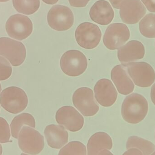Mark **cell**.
<instances>
[{"instance_id": "15", "label": "cell", "mask_w": 155, "mask_h": 155, "mask_svg": "<svg viewBox=\"0 0 155 155\" xmlns=\"http://www.w3.org/2000/svg\"><path fill=\"white\" fill-rule=\"evenodd\" d=\"M112 147L113 141L110 136L104 132H98L92 135L88 140L87 154H113L109 151Z\"/></svg>"}, {"instance_id": "22", "label": "cell", "mask_w": 155, "mask_h": 155, "mask_svg": "<svg viewBox=\"0 0 155 155\" xmlns=\"http://www.w3.org/2000/svg\"><path fill=\"white\" fill-rule=\"evenodd\" d=\"M12 2L18 12L26 15L35 13L40 6V0H12Z\"/></svg>"}, {"instance_id": "21", "label": "cell", "mask_w": 155, "mask_h": 155, "mask_svg": "<svg viewBox=\"0 0 155 155\" xmlns=\"http://www.w3.org/2000/svg\"><path fill=\"white\" fill-rule=\"evenodd\" d=\"M126 148L127 149L137 148L143 153V155H146L153 154L155 150V146L153 143L136 136L129 137L127 142Z\"/></svg>"}, {"instance_id": "25", "label": "cell", "mask_w": 155, "mask_h": 155, "mask_svg": "<svg viewBox=\"0 0 155 155\" xmlns=\"http://www.w3.org/2000/svg\"><path fill=\"white\" fill-rule=\"evenodd\" d=\"M12 72V68L9 62L3 56H0V81L8 79Z\"/></svg>"}, {"instance_id": "6", "label": "cell", "mask_w": 155, "mask_h": 155, "mask_svg": "<svg viewBox=\"0 0 155 155\" xmlns=\"http://www.w3.org/2000/svg\"><path fill=\"white\" fill-rule=\"evenodd\" d=\"M0 55L7 59L13 66H18L25 60L26 49L21 42L8 37H1Z\"/></svg>"}, {"instance_id": "30", "label": "cell", "mask_w": 155, "mask_h": 155, "mask_svg": "<svg viewBox=\"0 0 155 155\" xmlns=\"http://www.w3.org/2000/svg\"><path fill=\"white\" fill-rule=\"evenodd\" d=\"M111 4L116 9H120L122 3L124 0H109Z\"/></svg>"}, {"instance_id": "24", "label": "cell", "mask_w": 155, "mask_h": 155, "mask_svg": "<svg viewBox=\"0 0 155 155\" xmlns=\"http://www.w3.org/2000/svg\"><path fill=\"white\" fill-rule=\"evenodd\" d=\"M87 154L86 148L84 145L78 141L70 142L64 147L59 153V155Z\"/></svg>"}, {"instance_id": "23", "label": "cell", "mask_w": 155, "mask_h": 155, "mask_svg": "<svg viewBox=\"0 0 155 155\" xmlns=\"http://www.w3.org/2000/svg\"><path fill=\"white\" fill-rule=\"evenodd\" d=\"M140 32L147 38H155V14L147 15L139 23Z\"/></svg>"}, {"instance_id": "33", "label": "cell", "mask_w": 155, "mask_h": 155, "mask_svg": "<svg viewBox=\"0 0 155 155\" xmlns=\"http://www.w3.org/2000/svg\"><path fill=\"white\" fill-rule=\"evenodd\" d=\"M2 147L1 144H0V155H2Z\"/></svg>"}, {"instance_id": "27", "label": "cell", "mask_w": 155, "mask_h": 155, "mask_svg": "<svg viewBox=\"0 0 155 155\" xmlns=\"http://www.w3.org/2000/svg\"><path fill=\"white\" fill-rule=\"evenodd\" d=\"M90 0H69L70 5L73 7H85Z\"/></svg>"}, {"instance_id": "26", "label": "cell", "mask_w": 155, "mask_h": 155, "mask_svg": "<svg viewBox=\"0 0 155 155\" xmlns=\"http://www.w3.org/2000/svg\"><path fill=\"white\" fill-rule=\"evenodd\" d=\"M11 137L10 126L7 121L0 117V143H5L10 142Z\"/></svg>"}, {"instance_id": "32", "label": "cell", "mask_w": 155, "mask_h": 155, "mask_svg": "<svg viewBox=\"0 0 155 155\" xmlns=\"http://www.w3.org/2000/svg\"><path fill=\"white\" fill-rule=\"evenodd\" d=\"M43 2L48 5H53L56 4L59 0H42Z\"/></svg>"}, {"instance_id": "3", "label": "cell", "mask_w": 155, "mask_h": 155, "mask_svg": "<svg viewBox=\"0 0 155 155\" xmlns=\"http://www.w3.org/2000/svg\"><path fill=\"white\" fill-rule=\"evenodd\" d=\"M18 145L22 151L30 155H37L44 149V137L31 126H24L18 135Z\"/></svg>"}, {"instance_id": "7", "label": "cell", "mask_w": 155, "mask_h": 155, "mask_svg": "<svg viewBox=\"0 0 155 155\" xmlns=\"http://www.w3.org/2000/svg\"><path fill=\"white\" fill-rule=\"evenodd\" d=\"M47 22L50 27L55 31H67L73 25L74 16L69 7L57 5L48 12Z\"/></svg>"}, {"instance_id": "2", "label": "cell", "mask_w": 155, "mask_h": 155, "mask_svg": "<svg viewBox=\"0 0 155 155\" xmlns=\"http://www.w3.org/2000/svg\"><path fill=\"white\" fill-rule=\"evenodd\" d=\"M28 103L26 93L21 88L16 86L5 88L0 95V104L2 107L14 114L23 111L27 107Z\"/></svg>"}, {"instance_id": "18", "label": "cell", "mask_w": 155, "mask_h": 155, "mask_svg": "<svg viewBox=\"0 0 155 155\" xmlns=\"http://www.w3.org/2000/svg\"><path fill=\"white\" fill-rule=\"evenodd\" d=\"M89 16L95 22L101 25H106L113 21L114 13L108 2L105 0H99L91 7Z\"/></svg>"}, {"instance_id": "29", "label": "cell", "mask_w": 155, "mask_h": 155, "mask_svg": "<svg viewBox=\"0 0 155 155\" xmlns=\"http://www.w3.org/2000/svg\"><path fill=\"white\" fill-rule=\"evenodd\" d=\"M127 150L124 155H143V153L137 148H131Z\"/></svg>"}, {"instance_id": "36", "label": "cell", "mask_w": 155, "mask_h": 155, "mask_svg": "<svg viewBox=\"0 0 155 155\" xmlns=\"http://www.w3.org/2000/svg\"><path fill=\"white\" fill-rule=\"evenodd\" d=\"M153 154H155V152L154 153H153Z\"/></svg>"}, {"instance_id": "9", "label": "cell", "mask_w": 155, "mask_h": 155, "mask_svg": "<svg viewBox=\"0 0 155 155\" xmlns=\"http://www.w3.org/2000/svg\"><path fill=\"white\" fill-rule=\"evenodd\" d=\"M75 39L82 48L92 49L98 45L102 37L98 26L90 22H84L78 26L75 32Z\"/></svg>"}, {"instance_id": "1", "label": "cell", "mask_w": 155, "mask_h": 155, "mask_svg": "<svg viewBox=\"0 0 155 155\" xmlns=\"http://www.w3.org/2000/svg\"><path fill=\"white\" fill-rule=\"evenodd\" d=\"M148 110V103L146 98L139 94L133 93L125 98L121 112L126 122L137 124L144 119Z\"/></svg>"}, {"instance_id": "17", "label": "cell", "mask_w": 155, "mask_h": 155, "mask_svg": "<svg viewBox=\"0 0 155 155\" xmlns=\"http://www.w3.org/2000/svg\"><path fill=\"white\" fill-rule=\"evenodd\" d=\"M145 52L143 45L139 41L133 40L118 49L117 56L120 62L127 63L143 58Z\"/></svg>"}, {"instance_id": "8", "label": "cell", "mask_w": 155, "mask_h": 155, "mask_svg": "<svg viewBox=\"0 0 155 155\" xmlns=\"http://www.w3.org/2000/svg\"><path fill=\"white\" fill-rule=\"evenodd\" d=\"M5 29L9 36L22 41L32 32L33 24L27 16L16 14L9 17L5 24Z\"/></svg>"}, {"instance_id": "35", "label": "cell", "mask_w": 155, "mask_h": 155, "mask_svg": "<svg viewBox=\"0 0 155 155\" xmlns=\"http://www.w3.org/2000/svg\"><path fill=\"white\" fill-rule=\"evenodd\" d=\"M1 91H2V86H1V84L0 83V93H1Z\"/></svg>"}, {"instance_id": "14", "label": "cell", "mask_w": 155, "mask_h": 155, "mask_svg": "<svg viewBox=\"0 0 155 155\" xmlns=\"http://www.w3.org/2000/svg\"><path fill=\"white\" fill-rule=\"evenodd\" d=\"M146 13V9L140 0H124L120 7V17L127 24L137 23Z\"/></svg>"}, {"instance_id": "12", "label": "cell", "mask_w": 155, "mask_h": 155, "mask_svg": "<svg viewBox=\"0 0 155 155\" xmlns=\"http://www.w3.org/2000/svg\"><path fill=\"white\" fill-rule=\"evenodd\" d=\"M56 122L67 130L76 132L82 129L84 118L78 111L71 106H64L60 108L55 115Z\"/></svg>"}, {"instance_id": "34", "label": "cell", "mask_w": 155, "mask_h": 155, "mask_svg": "<svg viewBox=\"0 0 155 155\" xmlns=\"http://www.w3.org/2000/svg\"><path fill=\"white\" fill-rule=\"evenodd\" d=\"M10 0H0V2H8Z\"/></svg>"}, {"instance_id": "4", "label": "cell", "mask_w": 155, "mask_h": 155, "mask_svg": "<svg viewBox=\"0 0 155 155\" xmlns=\"http://www.w3.org/2000/svg\"><path fill=\"white\" fill-rule=\"evenodd\" d=\"M61 69L68 76H79L86 70L87 61L80 51L71 50L63 54L60 61Z\"/></svg>"}, {"instance_id": "13", "label": "cell", "mask_w": 155, "mask_h": 155, "mask_svg": "<svg viewBox=\"0 0 155 155\" xmlns=\"http://www.w3.org/2000/svg\"><path fill=\"white\" fill-rule=\"evenodd\" d=\"M94 92L97 101L104 107L112 106L117 99L115 87L110 80L106 78L97 81L94 87Z\"/></svg>"}, {"instance_id": "19", "label": "cell", "mask_w": 155, "mask_h": 155, "mask_svg": "<svg viewBox=\"0 0 155 155\" xmlns=\"http://www.w3.org/2000/svg\"><path fill=\"white\" fill-rule=\"evenodd\" d=\"M44 134L48 145L54 149H60L68 142V132L63 126L49 125L45 127Z\"/></svg>"}, {"instance_id": "31", "label": "cell", "mask_w": 155, "mask_h": 155, "mask_svg": "<svg viewBox=\"0 0 155 155\" xmlns=\"http://www.w3.org/2000/svg\"><path fill=\"white\" fill-rule=\"evenodd\" d=\"M151 96L152 102L155 105V83L151 88Z\"/></svg>"}, {"instance_id": "16", "label": "cell", "mask_w": 155, "mask_h": 155, "mask_svg": "<svg viewBox=\"0 0 155 155\" xmlns=\"http://www.w3.org/2000/svg\"><path fill=\"white\" fill-rule=\"evenodd\" d=\"M111 76L117 91L121 94L127 95L134 91V85L124 64L114 66L111 71Z\"/></svg>"}, {"instance_id": "20", "label": "cell", "mask_w": 155, "mask_h": 155, "mask_svg": "<svg viewBox=\"0 0 155 155\" xmlns=\"http://www.w3.org/2000/svg\"><path fill=\"white\" fill-rule=\"evenodd\" d=\"M24 125L35 128V120L31 114L22 113L13 118L11 123V129L12 136L14 138H18L19 133Z\"/></svg>"}, {"instance_id": "10", "label": "cell", "mask_w": 155, "mask_h": 155, "mask_svg": "<svg viewBox=\"0 0 155 155\" xmlns=\"http://www.w3.org/2000/svg\"><path fill=\"white\" fill-rule=\"evenodd\" d=\"M72 100L74 105L84 116H94L99 111L93 90L88 87H81L76 90Z\"/></svg>"}, {"instance_id": "11", "label": "cell", "mask_w": 155, "mask_h": 155, "mask_svg": "<svg viewBox=\"0 0 155 155\" xmlns=\"http://www.w3.org/2000/svg\"><path fill=\"white\" fill-rule=\"evenodd\" d=\"M130 38V32L124 24L113 23L107 28L103 38L105 46L109 50L119 49Z\"/></svg>"}, {"instance_id": "5", "label": "cell", "mask_w": 155, "mask_h": 155, "mask_svg": "<svg viewBox=\"0 0 155 155\" xmlns=\"http://www.w3.org/2000/svg\"><path fill=\"white\" fill-rule=\"evenodd\" d=\"M127 72L135 84L141 87L151 86L155 82V73L153 68L145 62L124 63Z\"/></svg>"}, {"instance_id": "28", "label": "cell", "mask_w": 155, "mask_h": 155, "mask_svg": "<svg viewBox=\"0 0 155 155\" xmlns=\"http://www.w3.org/2000/svg\"><path fill=\"white\" fill-rule=\"evenodd\" d=\"M142 2L149 12H155V0H142Z\"/></svg>"}]
</instances>
